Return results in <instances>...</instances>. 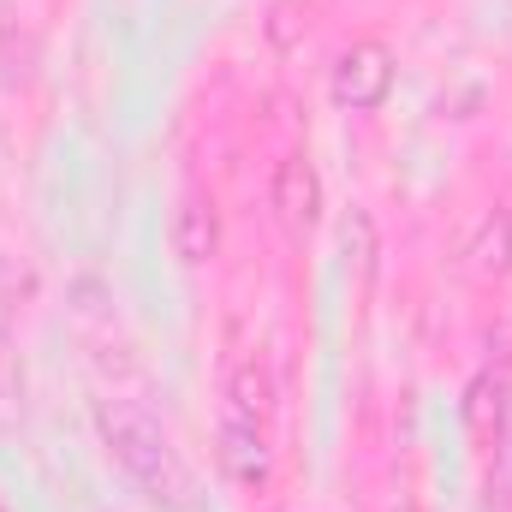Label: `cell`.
<instances>
[{"label": "cell", "instance_id": "1", "mask_svg": "<svg viewBox=\"0 0 512 512\" xmlns=\"http://www.w3.org/2000/svg\"><path fill=\"white\" fill-rule=\"evenodd\" d=\"M96 429H102L108 453L120 459V471H126L155 507H167V512L185 507L191 471H185L179 447L167 441V429H161L143 405H131V399H102V405H96Z\"/></svg>", "mask_w": 512, "mask_h": 512}, {"label": "cell", "instance_id": "2", "mask_svg": "<svg viewBox=\"0 0 512 512\" xmlns=\"http://www.w3.org/2000/svg\"><path fill=\"white\" fill-rule=\"evenodd\" d=\"M334 102L352 108V114H376L387 96H393V54L382 42H352L340 60H334V78H328Z\"/></svg>", "mask_w": 512, "mask_h": 512}, {"label": "cell", "instance_id": "3", "mask_svg": "<svg viewBox=\"0 0 512 512\" xmlns=\"http://www.w3.org/2000/svg\"><path fill=\"white\" fill-rule=\"evenodd\" d=\"M465 429L483 453H501L512 429V376L507 364H483L471 382H465Z\"/></svg>", "mask_w": 512, "mask_h": 512}, {"label": "cell", "instance_id": "4", "mask_svg": "<svg viewBox=\"0 0 512 512\" xmlns=\"http://www.w3.org/2000/svg\"><path fill=\"white\" fill-rule=\"evenodd\" d=\"M215 459H221V471L239 483V489H268V477H274V447H268V429L262 423H239V417H227L221 423V435H215Z\"/></svg>", "mask_w": 512, "mask_h": 512}, {"label": "cell", "instance_id": "5", "mask_svg": "<svg viewBox=\"0 0 512 512\" xmlns=\"http://www.w3.org/2000/svg\"><path fill=\"white\" fill-rule=\"evenodd\" d=\"M274 215L292 239H304L316 221H322V173L304 161V155H286L280 173H274Z\"/></svg>", "mask_w": 512, "mask_h": 512}, {"label": "cell", "instance_id": "6", "mask_svg": "<svg viewBox=\"0 0 512 512\" xmlns=\"http://www.w3.org/2000/svg\"><path fill=\"white\" fill-rule=\"evenodd\" d=\"M167 239H173V256H179L185 268L215 262V251H221V221H215V203H209V197H197V191H191V197H179Z\"/></svg>", "mask_w": 512, "mask_h": 512}, {"label": "cell", "instance_id": "7", "mask_svg": "<svg viewBox=\"0 0 512 512\" xmlns=\"http://www.w3.org/2000/svg\"><path fill=\"white\" fill-rule=\"evenodd\" d=\"M465 274L471 280H507L512 274V209H489L477 233L465 239Z\"/></svg>", "mask_w": 512, "mask_h": 512}, {"label": "cell", "instance_id": "8", "mask_svg": "<svg viewBox=\"0 0 512 512\" xmlns=\"http://www.w3.org/2000/svg\"><path fill=\"white\" fill-rule=\"evenodd\" d=\"M227 417L268 429V417H274V376H268L262 358H239L227 370Z\"/></svg>", "mask_w": 512, "mask_h": 512}, {"label": "cell", "instance_id": "9", "mask_svg": "<svg viewBox=\"0 0 512 512\" xmlns=\"http://www.w3.org/2000/svg\"><path fill=\"white\" fill-rule=\"evenodd\" d=\"M340 251H346V262H352L358 280L376 274V215H370V209H346V221H340Z\"/></svg>", "mask_w": 512, "mask_h": 512}, {"label": "cell", "instance_id": "10", "mask_svg": "<svg viewBox=\"0 0 512 512\" xmlns=\"http://www.w3.org/2000/svg\"><path fill=\"white\" fill-rule=\"evenodd\" d=\"M18 399H24V376H18V352L12 340L0 334V429L18 423Z\"/></svg>", "mask_w": 512, "mask_h": 512}]
</instances>
